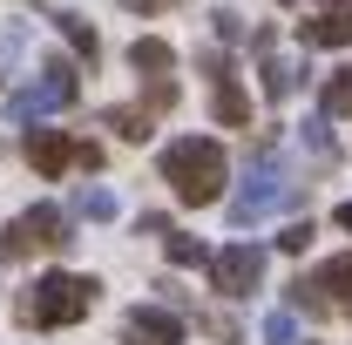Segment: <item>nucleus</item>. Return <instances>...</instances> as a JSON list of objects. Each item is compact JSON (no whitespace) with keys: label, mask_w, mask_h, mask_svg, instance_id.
<instances>
[{"label":"nucleus","mask_w":352,"mask_h":345,"mask_svg":"<svg viewBox=\"0 0 352 345\" xmlns=\"http://www.w3.org/2000/svg\"><path fill=\"white\" fill-rule=\"evenodd\" d=\"M223 176H230V163H223V142H210V135H176L163 149V183L197 210L223 197Z\"/></svg>","instance_id":"f257e3e1"},{"label":"nucleus","mask_w":352,"mask_h":345,"mask_svg":"<svg viewBox=\"0 0 352 345\" xmlns=\"http://www.w3.org/2000/svg\"><path fill=\"white\" fill-rule=\"evenodd\" d=\"M170 61H176L170 41H156V34H142V41L129 47V68H135V75H156V82H163V75H170Z\"/></svg>","instance_id":"f8f14e48"},{"label":"nucleus","mask_w":352,"mask_h":345,"mask_svg":"<svg viewBox=\"0 0 352 345\" xmlns=\"http://www.w3.org/2000/svg\"><path fill=\"white\" fill-rule=\"evenodd\" d=\"M339 230H352V203H339Z\"/></svg>","instance_id":"4be33fe9"},{"label":"nucleus","mask_w":352,"mask_h":345,"mask_svg":"<svg viewBox=\"0 0 352 345\" xmlns=\"http://www.w3.org/2000/svg\"><path fill=\"white\" fill-rule=\"evenodd\" d=\"M318 102H325V115H352V68H332Z\"/></svg>","instance_id":"4468645a"},{"label":"nucleus","mask_w":352,"mask_h":345,"mask_svg":"<svg viewBox=\"0 0 352 345\" xmlns=\"http://www.w3.org/2000/svg\"><path fill=\"white\" fill-rule=\"evenodd\" d=\"M298 41L305 47H352V0H339L318 21H298Z\"/></svg>","instance_id":"0eeeda50"},{"label":"nucleus","mask_w":352,"mask_h":345,"mask_svg":"<svg viewBox=\"0 0 352 345\" xmlns=\"http://www.w3.org/2000/svg\"><path fill=\"white\" fill-rule=\"evenodd\" d=\"M68 244V216L54 210V203H34V210H21L7 223V237H0V251L7 258H21V251H61Z\"/></svg>","instance_id":"39448f33"},{"label":"nucleus","mask_w":352,"mask_h":345,"mask_svg":"<svg viewBox=\"0 0 352 345\" xmlns=\"http://www.w3.org/2000/svg\"><path fill=\"white\" fill-rule=\"evenodd\" d=\"M305 244H311V216H305V223H285V230H278V251H292V258H298Z\"/></svg>","instance_id":"aec40b11"},{"label":"nucleus","mask_w":352,"mask_h":345,"mask_svg":"<svg viewBox=\"0 0 352 345\" xmlns=\"http://www.w3.org/2000/svg\"><path fill=\"white\" fill-rule=\"evenodd\" d=\"M298 339V318H292V311H271V318H264V345H292Z\"/></svg>","instance_id":"a211bd4d"},{"label":"nucleus","mask_w":352,"mask_h":345,"mask_svg":"<svg viewBox=\"0 0 352 345\" xmlns=\"http://www.w3.org/2000/svg\"><path fill=\"white\" fill-rule=\"evenodd\" d=\"M28 163H34L41 176H61L68 163H75V142H68L61 129H28Z\"/></svg>","instance_id":"1a4fd4ad"},{"label":"nucleus","mask_w":352,"mask_h":345,"mask_svg":"<svg viewBox=\"0 0 352 345\" xmlns=\"http://www.w3.org/2000/svg\"><path fill=\"white\" fill-rule=\"evenodd\" d=\"M210 115H217L223 129H244V122H251V95H244V88L223 75V82L210 88Z\"/></svg>","instance_id":"9b49d317"},{"label":"nucleus","mask_w":352,"mask_h":345,"mask_svg":"<svg viewBox=\"0 0 352 345\" xmlns=\"http://www.w3.org/2000/svg\"><path fill=\"white\" fill-rule=\"evenodd\" d=\"M264 95H271V102L298 95V61H278V54H264Z\"/></svg>","instance_id":"ddd939ff"},{"label":"nucleus","mask_w":352,"mask_h":345,"mask_svg":"<svg viewBox=\"0 0 352 345\" xmlns=\"http://www.w3.org/2000/svg\"><path fill=\"white\" fill-rule=\"evenodd\" d=\"M75 210L102 223V216H116V197H109V190H82V197H75Z\"/></svg>","instance_id":"6ab92c4d"},{"label":"nucleus","mask_w":352,"mask_h":345,"mask_svg":"<svg viewBox=\"0 0 352 345\" xmlns=\"http://www.w3.org/2000/svg\"><path fill=\"white\" fill-rule=\"evenodd\" d=\"M109 129L122 142H149V109H109Z\"/></svg>","instance_id":"2eb2a0df"},{"label":"nucleus","mask_w":352,"mask_h":345,"mask_svg":"<svg viewBox=\"0 0 352 345\" xmlns=\"http://www.w3.org/2000/svg\"><path fill=\"white\" fill-rule=\"evenodd\" d=\"M95 278H75V271H47L34 278L28 291H21V325H34V332H61V325H82L88 311H95Z\"/></svg>","instance_id":"f03ea898"},{"label":"nucleus","mask_w":352,"mask_h":345,"mask_svg":"<svg viewBox=\"0 0 352 345\" xmlns=\"http://www.w3.org/2000/svg\"><path fill=\"white\" fill-rule=\"evenodd\" d=\"M292 197H298V183L285 176V163H278L271 149H258V163L244 170V190L230 197V223L244 230V223H258V216H271L278 203H292Z\"/></svg>","instance_id":"7ed1b4c3"},{"label":"nucleus","mask_w":352,"mask_h":345,"mask_svg":"<svg viewBox=\"0 0 352 345\" xmlns=\"http://www.w3.org/2000/svg\"><path fill=\"white\" fill-rule=\"evenodd\" d=\"M210 21H217V34H223V41H244V21H237V14H230V7H217V14H210Z\"/></svg>","instance_id":"412c9836"},{"label":"nucleus","mask_w":352,"mask_h":345,"mask_svg":"<svg viewBox=\"0 0 352 345\" xmlns=\"http://www.w3.org/2000/svg\"><path fill=\"white\" fill-rule=\"evenodd\" d=\"M75 102V68L68 61H47L41 82H28L21 95H7V115L14 122H34V115H54V109H68Z\"/></svg>","instance_id":"20e7f679"},{"label":"nucleus","mask_w":352,"mask_h":345,"mask_svg":"<svg viewBox=\"0 0 352 345\" xmlns=\"http://www.w3.org/2000/svg\"><path fill=\"white\" fill-rule=\"evenodd\" d=\"M210 278H217L223 298H251L258 278H264V251L258 244H223L217 258H210Z\"/></svg>","instance_id":"423d86ee"},{"label":"nucleus","mask_w":352,"mask_h":345,"mask_svg":"<svg viewBox=\"0 0 352 345\" xmlns=\"http://www.w3.org/2000/svg\"><path fill=\"white\" fill-rule=\"evenodd\" d=\"M61 34H68V47H75L82 61H95V54H102V41H95V27H88L82 14H61Z\"/></svg>","instance_id":"dca6fc26"},{"label":"nucleus","mask_w":352,"mask_h":345,"mask_svg":"<svg viewBox=\"0 0 352 345\" xmlns=\"http://www.w3.org/2000/svg\"><path fill=\"white\" fill-rule=\"evenodd\" d=\"M311 291L325 298V311H346V318H352V251H346V258H325V264H318Z\"/></svg>","instance_id":"6e6552de"},{"label":"nucleus","mask_w":352,"mask_h":345,"mask_svg":"<svg viewBox=\"0 0 352 345\" xmlns=\"http://www.w3.org/2000/svg\"><path fill=\"white\" fill-rule=\"evenodd\" d=\"M163 251H170V264H210V251H204L197 237H183V230H170V244H163Z\"/></svg>","instance_id":"f3484780"},{"label":"nucleus","mask_w":352,"mask_h":345,"mask_svg":"<svg viewBox=\"0 0 352 345\" xmlns=\"http://www.w3.org/2000/svg\"><path fill=\"white\" fill-rule=\"evenodd\" d=\"M285 7H292V0H285Z\"/></svg>","instance_id":"5701e85b"},{"label":"nucleus","mask_w":352,"mask_h":345,"mask_svg":"<svg viewBox=\"0 0 352 345\" xmlns=\"http://www.w3.org/2000/svg\"><path fill=\"white\" fill-rule=\"evenodd\" d=\"M129 332L149 345H183V318L176 311H163V304H135L129 311Z\"/></svg>","instance_id":"9d476101"}]
</instances>
